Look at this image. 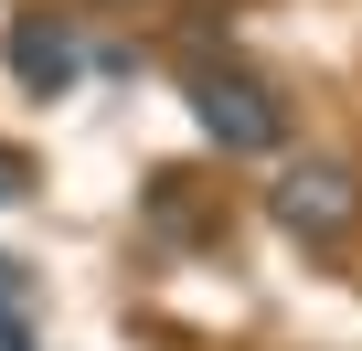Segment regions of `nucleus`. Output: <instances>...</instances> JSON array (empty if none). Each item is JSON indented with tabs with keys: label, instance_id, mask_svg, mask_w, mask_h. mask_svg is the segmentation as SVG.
<instances>
[{
	"label": "nucleus",
	"instance_id": "obj_1",
	"mask_svg": "<svg viewBox=\"0 0 362 351\" xmlns=\"http://www.w3.org/2000/svg\"><path fill=\"white\" fill-rule=\"evenodd\" d=\"M192 117H203V138H214L224 160H267V149L288 138V107H277L256 75H235V64H203V75H192Z\"/></svg>",
	"mask_w": 362,
	"mask_h": 351
},
{
	"label": "nucleus",
	"instance_id": "obj_4",
	"mask_svg": "<svg viewBox=\"0 0 362 351\" xmlns=\"http://www.w3.org/2000/svg\"><path fill=\"white\" fill-rule=\"evenodd\" d=\"M22 192H33V160H22V149H0V203H22Z\"/></svg>",
	"mask_w": 362,
	"mask_h": 351
},
{
	"label": "nucleus",
	"instance_id": "obj_2",
	"mask_svg": "<svg viewBox=\"0 0 362 351\" xmlns=\"http://www.w3.org/2000/svg\"><path fill=\"white\" fill-rule=\"evenodd\" d=\"M267 203H277V224H288V234L330 245V234H351V213H362V182H351L341 160H288Z\"/></svg>",
	"mask_w": 362,
	"mask_h": 351
},
{
	"label": "nucleus",
	"instance_id": "obj_3",
	"mask_svg": "<svg viewBox=\"0 0 362 351\" xmlns=\"http://www.w3.org/2000/svg\"><path fill=\"white\" fill-rule=\"evenodd\" d=\"M11 75H22L33 96H64V85H75V32H64L54 11H11Z\"/></svg>",
	"mask_w": 362,
	"mask_h": 351
}]
</instances>
